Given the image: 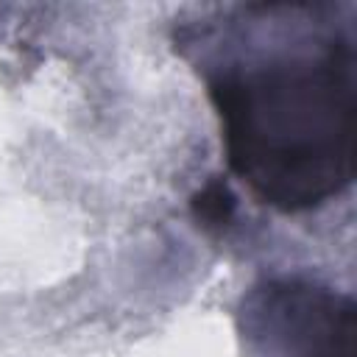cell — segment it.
I'll return each mask as SVG.
<instances>
[{
  "mask_svg": "<svg viewBox=\"0 0 357 357\" xmlns=\"http://www.w3.org/2000/svg\"><path fill=\"white\" fill-rule=\"evenodd\" d=\"M229 167L284 212L318 206L354 176V53L346 39L209 86Z\"/></svg>",
  "mask_w": 357,
  "mask_h": 357,
  "instance_id": "6da1fadb",
  "label": "cell"
},
{
  "mask_svg": "<svg viewBox=\"0 0 357 357\" xmlns=\"http://www.w3.org/2000/svg\"><path fill=\"white\" fill-rule=\"evenodd\" d=\"M234 204H237V198L229 190V184L223 178H212L204 190H198L192 195V215H195L198 223L220 229V226H226L231 220Z\"/></svg>",
  "mask_w": 357,
  "mask_h": 357,
  "instance_id": "7a4b0ae2",
  "label": "cell"
}]
</instances>
